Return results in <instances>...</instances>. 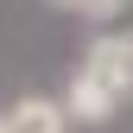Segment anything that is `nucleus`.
<instances>
[{"mask_svg": "<svg viewBox=\"0 0 133 133\" xmlns=\"http://www.w3.org/2000/svg\"><path fill=\"white\" fill-rule=\"evenodd\" d=\"M121 95H133L127 89V63H121V38H95L89 51H82L70 89H63V102H70V114H76L82 127H102L108 114L121 108Z\"/></svg>", "mask_w": 133, "mask_h": 133, "instance_id": "1", "label": "nucleus"}, {"mask_svg": "<svg viewBox=\"0 0 133 133\" xmlns=\"http://www.w3.org/2000/svg\"><path fill=\"white\" fill-rule=\"evenodd\" d=\"M57 6H70V13H82V19H108L121 0H57Z\"/></svg>", "mask_w": 133, "mask_h": 133, "instance_id": "3", "label": "nucleus"}, {"mask_svg": "<svg viewBox=\"0 0 133 133\" xmlns=\"http://www.w3.org/2000/svg\"><path fill=\"white\" fill-rule=\"evenodd\" d=\"M76 114L70 102H51V95H25V102L0 108V133H63Z\"/></svg>", "mask_w": 133, "mask_h": 133, "instance_id": "2", "label": "nucleus"}, {"mask_svg": "<svg viewBox=\"0 0 133 133\" xmlns=\"http://www.w3.org/2000/svg\"><path fill=\"white\" fill-rule=\"evenodd\" d=\"M121 63H127V89H133V32L121 38Z\"/></svg>", "mask_w": 133, "mask_h": 133, "instance_id": "4", "label": "nucleus"}]
</instances>
